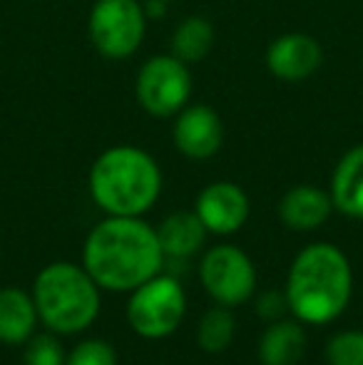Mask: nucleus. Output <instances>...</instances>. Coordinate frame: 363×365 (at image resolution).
Listing matches in <instances>:
<instances>
[{
    "mask_svg": "<svg viewBox=\"0 0 363 365\" xmlns=\"http://www.w3.org/2000/svg\"><path fill=\"white\" fill-rule=\"evenodd\" d=\"M83 261L100 289L135 291L157 276L165 251L157 229L140 217H107L88 234Z\"/></svg>",
    "mask_w": 363,
    "mask_h": 365,
    "instance_id": "obj_1",
    "label": "nucleus"
},
{
    "mask_svg": "<svg viewBox=\"0 0 363 365\" xmlns=\"http://www.w3.org/2000/svg\"><path fill=\"white\" fill-rule=\"evenodd\" d=\"M354 276L346 254L334 244H311L294 259L286 303L301 323H331L349 306Z\"/></svg>",
    "mask_w": 363,
    "mask_h": 365,
    "instance_id": "obj_2",
    "label": "nucleus"
},
{
    "mask_svg": "<svg viewBox=\"0 0 363 365\" xmlns=\"http://www.w3.org/2000/svg\"><path fill=\"white\" fill-rule=\"evenodd\" d=\"M162 192V169L140 147H110L90 169V194L107 217H142Z\"/></svg>",
    "mask_w": 363,
    "mask_h": 365,
    "instance_id": "obj_3",
    "label": "nucleus"
},
{
    "mask_svg": "<svg viewBox=\"0 0 363 365\" xmlns=\"http://www.w3.org/2000/svg\"><path fill=\"white\" fill-rule=\"evenodd\" d=\"M33 301L50 331L73 336L92 326L100 313V286L85 266L58 261L35 276Z\"/></svg>",
    "mask_w": 363,
    "mask_h": 365,
    "instance_id": "obj_4",
    "label": "nucleus"
},
{
    "mask_svg": "<svg viewBox=\"0 0 363 365\" xmlns=\"http://www.w3.org/2000/svg\"><path fill=\"white\" fill-rule=\"evenodd\" d=\"M90 43L102 58L127 60L140 50L147 15L137 0H97L88 20Z\"/></svg>",
    "mask_w": 363,
    "mask_h": 365,
    "instance_id": "obj_5",
    "label": "nucleus"
},
{
    "mask_svg": "<svg viewBox=\"0 0 363 365\" xmlns=\"http://www.w3.org/2000/svg\"><path fill=\"white\" fill-rule=\"evenodd\" d=\"M184 311H187V298L180 281L157 274L132 291L127 303V321L137 336L157 341L172 336L180 328Z\"/></svg>",
    "mask_w": 363,
    "mask_h": 365,
    "instance_id": "obj_6",
    "label": "nucleus"
},
{
    "mask_svg": "<svg viewBox=\"0 0 363 365\" xmlns=\"http://www.w3.org/2000/svg\"><path fill=\"white\" fill-rule=\"evenodd\" d=\"M192 73L175 55H155L140 68L135 80V100L152 117H175L189 105Z\"/></svg>",
    "mask_w": 363,
    "mask_h": 365,
    "instance_id": "obj_7",
    "label": "nucleus"
},
{
    "mask_svg": "<svg viewBox=\"0 0 363 365\" xmlns=\"http://www.w3.org/2000/svg\"><path fill=\"white\" fill-rule=\"evenodd\" d=\"M199 276L209 296L222 306H239L257 289V271L252 259L242 249L229 244L214 246L204 254Z\"/></svg>",
    "mask_w": 363,
    "mask_h": 365,
    "instance_id": "obj_8",
    "label": "nucleus"
},
{
    "mask_svg": "<svg viewBox=\"0 0 363 365\" xmlns=\"http://www.w3.org/2000/svg\"><path fill=\"white\" fill-rule=\"evenodd\" d=\"M172 142L177 152L194 162L212 159L224 145V122L209 105H187L175 115Z\"/></svg>",
    "mask_w": 363,
    "mask_h": 365,
    "instance_id": "obj_9",
    "label": "nucleus"
},
{
    "mask_svg": "<svg viewBox=\"0 0 363 365\" xmlns=\"http://www.w3.org/2000/svg\"><path fill=\"white\" fill-rule=\"evenodd\" d=\"M324 65V48L314 35L286 33L272 40L267 50V68L281 82H304Z\"/></svg>",
    "mask_w": 363,
    "mask_h": 365,
    "instance_id": "obj_10",
    "label": "nucleus"
},
{
    "mask_svg": "<svg viewBox=\"0 0 363 365\" xmlns=\"http://www.w3.org/2000/svg\"><path fill=\"white\" fill-rule=\"evenodd\" d=\"M194 212L202 219L204 229L219 236L239 231L249 219V197L234 182H212L204 187L194 204Z\"/></svg>",
    "mask_w": 363,
    "mask_h": 365,
    "instance_id": "obj_11",
    "label": "nucleus"
},
{
    "mask_svg": "<svg viewBox=\"0 0 363 365\" xmlns=\"http://www.w3.org/2000/svg\"><path fill=\"white\" fill-rule=\"evenodd\" d=\"M334 212L331 194L311 184L291 187L279 202V219L294 231H311L326 224Z\"/></svg>",
    "mask_w": 363,
    "mask_h": 365,
    "instance_id": "obj_12",
    "label": "nucleus"
},
{
    "mask_svg": "<svg viewBox=\"0 0 363 365\" xmlns=\"http://www.w3.org/2000/svg\"><path fill=\"white\" fill-rule=\"evenodd\" d=\"M331 202L349 219H363V145L339 159L331 177Z\"/></svg>",
    "mask_w": 363,
    "mask_h": 365,
    "instance_id": "obj_13",
    "label": "nucleus"
},
{
    "mask_svg": "<svg viewBox=\"0 0 363 365\" xmlns=\"http://www.w3.org/2000/svg\"><path fill=\"white\" fill-rule=\"evenodd\" d=\"M157 236H160L165 256L187 259L202 249L204 239H207V229H204L202 219L197 217V212H175L162 221Z\"/></svg>",
    "mask_w": 363,
    "mask_h": 365,
    "instance_id": "obj_14",
    "label": "nucleus"
},
{
    "mask_svg": "<svg viewBox=\"0 0 363 365\" xmlns=\"http://www.w3.org/2000/svg\"><path fill=\"white\" fill-rule=\"evenodd\" d=\"M35 321H38V308H35L33 296L15 286L0 291V341H28L35 331Z\"/></svg>",
    "mask_w": 363,
    "mask_h": 365,
    "instance_id": "obj_15",
    "label": "nucleus"
},
{
    "mask_svg": "<svg viewBox=\"0 0 363 365\" xmlns=\"http://www.w3.org/2000/svg\"><path fill=\"white\" fill-rule=\"evenodd\" d=\"M306 333L294 321H276L259 341V361L264 365H296L304 358Z\"/></svg>",
    "mask_w": 363,
    "mask_h": 365,
    "instance_id": "obj_16",
    "label": "nucleus"
},
{
    "mask_svg": "<svg viewBox=\"0 0 363 365\" xmlns=\"http://www.w3.org/2000/svg\"><path fill=\"white\" fill-rule=\"evenodd\" d=\"M214 40H217L214 25L207 18H202V15H189L172 33L170 53L187 65L202 63L209 55V50L214 48Z\"/></svg>",
    "mask_w": 363,
    "mask_h": 365,
    "instance_id": "obj_17",
    "label": "nucleus"
},
{
    "mask_svg": "<svg viewBox=\"0 0 363 365\" xmlns=\"http://www.w3.org/2000/svg\"><path fill=\"white\" fill-rule=\"evenodd\" d=\"M234 338V316L224 306H217L207 311L199 321L197 343L207 353H222L229 348Z\"/></svg>",
    "mask_w": 363,
    "mask_h": 365,
    "instance_id": "obj_18",
    "label": "nucleus"
},
{
    "mask_svg": "<svg viewBox=\"0 0 363 365\" xmlns=\"http://www.w3.org/2000/svg\"><path fill=\"white\" fill-rule=\"evenodd\" d=\"M329 365H363V331L336 333L326 346Z\"/></svg>",
    "mask_w": 363,
    "mask_h": 365,
    "instance_id": "obj_19",
    "label": "nucleus"
},
{
    "mask_svg": "<svg viewBox=\"0 0 363 365\" xmlns=\"http://www.w3.org/2000/svg\"><path fill=\"white\" fill-rule=\"evenodd\" d=\"M65 365H117V353L110 343L92 338V341H83L80 346H75Z\"/></svg>",
    "mask_w": 363,
    "mask_h": 365,
    "instance_id": "obj_20",
    "label": "nucleus"
},
{
    "mask_svg": "<svg viewBox=\"0 0 363 365\" xmlns=\"http://www.w3.org/2000/svg\"><path fill=\"white\" fill-rule=\"evenodd\" d=\"M63 348L53 336H38L25 351V365H63Z\"/></svg>",
    "mask_w": 363,
    "mask_h": 365,
    "instance_id": "obj_21",
    "label": "nucleus"
},
{
    "mask_svg": "<svg viewBox=\"0 0 363 365\" xmlns=\"http://www.w3.org/2000/svg\"><path fill=\"white\" fill-rule=\"evenodd\" d=\"M165 3H172V0H165Z\"/></svg>",
    "mask_w": 363,
    "mask_h": 365,
    "instance_id": "obj_22",
    "label": "nucleus"
}]
</instances>
